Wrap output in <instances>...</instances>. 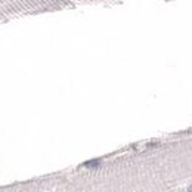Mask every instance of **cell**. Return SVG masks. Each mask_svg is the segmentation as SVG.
Listing matches in <instances>:
<instances>
[{"instance_id":"obj_1","label":"cell","mask_w":192,"mask_h":192,"mask_svg":"<svg viewBox=\"0 0 192 192\" xmlns=\"http://www.w3.org/2000/svg\"><path fill=\"white\" fill-rule=\"evenodd\" d=\"M98 164H99V160H93V161H89L87 166H98Z\"/></svg>"}]
</instances>
